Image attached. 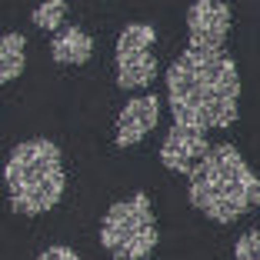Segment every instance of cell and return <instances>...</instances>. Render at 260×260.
I'll return each instance as SVG.
<instances>
[{
  "mask_svg": "<svg viewBox=\"0 0 260 260\" xmlns=\"http://www.w3.org/2000/svg\"><path fill=\"white\" fill-rule=\"evenodd\" d=\"M167 107L174 123L227 130L240 117V70L227 50H190L170 63Z\"/></svg>",
  "mask_w": 260,
  "mask_h": 260,
  "instance_id": "1",
  "label": "cell"
},
{
  "mask_svg": "<svg viewBox=\"0 0 260 260\" xmlns=\"http://www.w3.org/2000/svg\"><path fill=\"white\" fill-rule=\"evenodd\" d=\"M187 180L190 204L214 223H234L250 210H260V177L234 144H217Z\"/></svg>",
  "mask_w": 260,
  "mask_h": 260,
  "instance_id": "2",
  "label": "cell"
},
{
  "mask_svg": "<svg viewBox=\"0 0 260 260\" xmlns=\"http://www.w3.org/2000/svg\"><path fill=\"white\" fill-rule=\"evenodd\" d=\"M4 187L14 214L20 217H40L50 214L60 204L67 190V174H63L60 147L47 137L20 140L7 153L4 164Z\"/></svg>",
  "mask_w": 260,
  "mask_h": 260,
  "instance_id": "3",
  "label": "cell"
},
{
  "mask_svg": "<svg viewBox=\"0 0 260 260\" xmlns=\"http://www.w3.org/2000/svg\"><path fill=\"white\" fill-rule=\"evenodd\" d=\"M160 244L153 204L144 190L117 200L100 217V247L114 260H147Z\"/></svg>",
  "mask_w": 260,
  "mask_h": 260,
  "instance_id": "4",
  "label": "cell"
},
{
  "mask_svg": "<svg viewBox=\"0 0 260 260\" xmlns=\"http://www.w3.org/2000/svg\"><path fill=\"white\" fill-rule=\"evenodd\" d=\"M157 44V30L150 23H127L117 34V87L120 90H144L157 77V57L150 54V47Z\"/></svg>",
  "mask_w": 260,
  "mask_h": 260,
  "instance_id": "5",
  "label": "cell"
},
{
  "mask_svg": "<svg viewBox=\"0 0 260 260\" xmlns=\"http://www.w3.org/2000/svg\"><path fill=\"white\" fill-rule=\"evenodd\" d=\"M230 20L234 14L223 0H193L187 7V47L190 50H223Z\"/></svg>",
  "mask_w": 260,
  "mask_h": 260,
  "instance_id": "6",
  "label": "cell"
},
{
  "mask_svg": "<svg viewBox=\"0 0 260 260\" xmlns=\"http://www.w3.org/2000/svg\"><path fill=\"white\" fill-rule=\"evenodd\" d=\"M210 140H207V130L190 127V123H174L167 130V137L160 144V164L174 174H197V167L210 157Z\"/></svg>",
  "mask_w": 260,
  "mask_h": 260,
  "instance_id": "7",
  "label": "cell"
},
{
  "mask_svg": "<svg viewBox=\"0 0 260 260\" xmlns=\"http://www.w3.org/2000/svg\"><path fill=\"white\" fill-rule=\"evenodd\" d=\"M160 120V97L157 93H137L123 104V110L117 114V130H114V144L120 150L137 147L140 140L150 134Z\"/></svg>",
  "mask_w": 260,
  "mask_h": 260,
  "instance_id": "8",
  "label": "cell"
},
{
  "mask_svg": "<svg viewBox=\"0 0 260 260\" xmlns=\"http://www.w3.org/2000/svg\"><path fill=\"white\" fill-rule=\"evenodd\" d=\"M50 57L57 63H70V67H80L93 57V37L80 27H63L54 34L50 40Z\"/></svg>",
  "mask_w": 260,
  "mask_h": 260,
  "instance_id": "9",
  "label": "cell"
},
{
  "mask_svg": "<svg viewBox=\"0 0 260 260\" xmlns=\"http://www.w3.org/2000/svg\"><path fill=\"white\" fill-rule=\"evenodd\" d=\"M23 70H27V37L10 30L0 40V80L4 84H14Z\"/></svg>",
  "mask_w": 260,
  "mask_h": 260,
  "instance_id": "10",
  "label": "cell"
},
{
  "mask_svg": "<svg viewBox=\"0 0 260 260\" xmlns=\"http://www.w3.org/2000/svg\"><path fill=\"white\" fill-rule=\"evenodd\" d=\"M30 20H34L37 30H54L57 34L63 27V20H67V0H44L40 7H34Z\"/></svg>",
  "mask_w": 260,
  "mask_h": 260,
  "instance_id": "11",
  "label": "cell"
},
{
  "mask_svg": "<svg viewBox=\"0 0 260 260\" xmlns=\"http://www.w3.org/2000/svg\"><path fill=\"white\" fill-rule=\"evenodd\" d=\"M234 260H260V230H247L234 244Z\"/></svg>",
  "mask_w": 260,
  "mask_h": 260,
  "instance_id": "12",
  "label": "cell"
},
{
  "mask_svg": "<svg viewBox=\"0 0 260 260\" xmlns=\"http://www.w3.org/2000/svg\"><path fill=\"white\" fill-rule=\"evenodd\" d=\"M34 260H80V253L67 244H54V247H47V250H40Z\"/></svg>",
  "mask_w": 260,
  "mask_h": 260,
  "instance_id": "13",
  "label": "cell"
}]
</instances>
